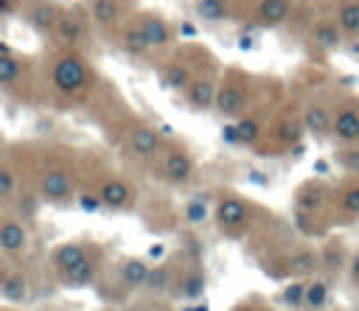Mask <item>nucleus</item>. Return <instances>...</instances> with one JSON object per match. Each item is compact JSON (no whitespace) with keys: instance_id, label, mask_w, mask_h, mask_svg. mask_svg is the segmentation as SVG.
Wrapping results in <instances>:
<instances>
[{"instance_id":"21","label":"nucleus","mask_w":359,"mask_h":311,"mask_svg":"<svg viewBox=\"0 0 359 311\" xmlns=\"http://www.w3.org/2000/svg\"><path fill=\"white\" fill-rule=\"evenodd\" d=\"M292 11L289 0H261L258 3V20L264 25H280Z\"/></svg>"},{"instance_id":"16","label":"nucleus","mask_w":359,"mask_h":311,"mask_svg":"<svg viewBox=\"0 0 359 311\" xmlns=\"http://www.w3.org/2000/svg\"><path fill=\"white\" fill-rule=\"evenodd\" d=\"M137 28L143 31V36H146V42H149L151 50H154V48H165V45L171 42V28H168V22H165L163 17L146 14V17H140Z\"/></svg>"},{"instance_id":"26","label":"nucleus","mask_w":359,"mask_h":311,"mask_svg":"<svg viewBox=\"0 0 359 311\" xmlns=\"http://www.w3.org/2000/svg\"><path fill=\"white\" fill-rule=\"evenodd\" d=\"M317 263H320V255L314 249H297L289 258V272L297 275V277H306V275H311L317 269Z\"/></svg>"},{"instance_id":"5","label":"nucleus","mask_w":359,"mask_h":311,"mask_svg":"<svg viewBox=\"0 0 359 311\" xmlns=\"http://www.w3.org/2000/svg\"><path fill=\"white\" fill-rule=\"evenodd\" d=\"M90 255H93V252H90V247H87V244H81V241H67V244L53 247L48 261H50V269L62 277V275L73 272L79 263H84Z\"/></svg>"},{"instance_id":"41","label":"nucleus","mask_w":359,"mask_h":311,"mask_svg":"<svg viewBox=\"0 0 359 311\" xmlns=\"http://www.w3.org/2000/svg\"><path fill=\"white\" fill-rule=\"evenodd\" d=\"M233 311H258V308H255V305H247V303H244V305H236Z\"/></svg>"},{"instance_id":"43","label":"nucleus","mask_w":359,"mask_h":311,"mask_svg":"<svg viewBox=\"0 0 359 311\" xmlns=\"http://www.w3.org/2000/svg\"><path fill=\"white\" fill-rule=\"evenodd\" d=\"M0 157H3V137H0Z\"/></svg>"},{"instance_id":"3","label":"nucleus","mask_w":359,"mask_h":311,"mask_svg":"<svg viewBox=\"0 0 359 311\" xmlns=\"http://www.w3.org/2000/svg\"><path fill=\"white\" fill-rule=\"evenodd\" d=\"M39 196L45 202L62 205L73 196V174L67 168H48L39 177Z\"/></svg>"},{"instance_id":"38","label":"nucleus","mask_w":359,"mask_h":311,"mask_svg":"<svg viewBox=\"0 0 359 311\" xmlns=\"http://www.w3.org/2000/svg\"><path fill=\"white\" fill-rule=\"evenodd\" d=\"M22 3H25V0H0V17H14V14H20Z\"/></svg>"},{"instance_id":"12","label":"nucleus","mask_w":359,"mask_h":311,"mask_svg":"<svg viewBox=\"0 0 359 311\" xmlns=\"http://www.w3.org/2000/svg\"><path fill=\"white\" fill-rule=\"evenodd\" d=\"M224 118H233L238 115L244 106H247V90L238 84V81H224L216 92V104H213Z\"/></svg>"},{"instance_id":"20","label":"nucleus","mask_w":359,"mask_h":311,"mask_svg":"<svg viewBox=\"0 0 359 311\" xmlns=\"http://www.w3.org/2000/svg\"><path fill=\"white\" fill-rule=\"evenodd\" d=\"M149 275H151V266L143 258H126L121 263V283L126 289H146Z\"/></svg>"},{"instance_id":"25","label":"nucleus","mask_w":359,"mask_h":311,"mask_svg":"<svg viewBox=\"0 0 359 311\" xmlns=\"http://www.w3.org/2000/svg\"><path fill=\"white\" fill-rule=\"evenodd\" d=\"M121 45H123V50H126L129 56H143V53L151 50L149 42H146V36H143V31L137 28V22L129 25V28H123V34H121Z\"/></svg>"},{"instance_id":"10","label":"nucleus","mask_w":359,"mask_h":311,"mask_svg":"<svg viewBox=\"0 0 359 311\" xmlns=\"http://www.w3.org/2000/svg\"><path fill=\"white\" fill-rule=\"evenodd\" d=\"M160 134L154 132V129H149V126H135L129 134H126V151L132 154V157H137V160H149V157H154L157 151H160Z\"/></svg>"},{"instance_id":"14","label":"nucleus","mask_w":359,"mask_h":311,"mask_svg":"<svg viewBox=\"0 0 359 311\" xmlns=\"http://www.w3.org/2000/svg\"><path fill=\"white\" fill-rule=\"evenodd\" d=\"M22 78H25V59L11 53V50H6V48H0V87L11 90Z\"/></svg>"},{"instance_id":"17","label":"nucleus","mask_w":359,"mask_h":311,"mask_svg":"<svg viewBox=\"0 0 359 311\" xmlns=\"http://www.w3.org/2000/svg\"><path fill=\"white\" fill-rule=\"evenodd\" d=\"M216 92H219V87L213 78H194L185 90V98L194 109H210L216 104Z\"/></svg>"},{"instance_id":"39","label":"nucleus","mask_w":359,"mask_h":311,"mask_svg":"<svg viewBox=\"0 0 359 311\" xmlns=\"http://www.w3.org/2000/svg\"><path fill=\"white\" fill-rule=\"evenodd\" d=\"M342 163H345V168L359 171V151H356V148H353V151H345V154H342Z\"/></svg>"},{"instance_id":"23","label":"nucleus","mask_w":359,"mask_h":311,"mask_svg":"<svg viewBox=\"0 0 359 311\" xmlns=\"http://www.w3.org/2000/svg\"><path fill=\"white\" fill-rule=\"evenodd\" d=\"M323 205H325V188H323L320 182L303 185V188L297 191V207H300L303 213H314V210H320Z\"/></svg>"},{"instance_id":"6","label":"nucleus","mask_w":359,"mask_h":311,"mask_svg":"<svg viewBox=\"0 0 359 311\" xmlns=\"http://www.w3.org/2000/svg\"><path fill=\"white\" fill-rule=\"evenodd\" d=\"M213 216H216V224L222 230H238L250 221V205L238 196H224V199H219Z\"/></svg>"},{"instance_id":"4","label":"nucleus","mask_w":359,"mask_h":311,"mask_svg":"<svg viewBox=\"0 0 359 311\" xmlns=\"http://www.w3.org/2000/svg\"><path fill=\"white\" fill-rule=\"evenodd\" d=\"M50 36H53L62 48L76 50V48L84 42V36H87V22H84V17H81L76 8H67V11H62V17H59V22H56V28H53Z\"/></svg>"},{"instance_id":"13","label":"nucleus","mask_w":359,"mask_h":311,"mask_svg":"<svg viewBox=\"0 0 359 311\" xmlns=\"http://www.w3.org/2000/svg\"><path fill=\"white\" fill-rule=\"evenodd\" d=\"M331 134L342 143H356L359 140V109L356 106H342L334 112Z\"/></svg>"},{"instance_id":"18","label":"nucleus","mask_w":359,"mask_h":311,"mask_svg":"<svg viewBox=\"0 0 359 311\" xmlns=\"http://www.w3.org/2000/svg\"><path fill=\"white\" fill-rule=\"evenodd\" d=\"M98 269H101V261H98V255H90V258H87L84 263H79L73 272L62 275V286H65V289H84V286L95 283V277H98Z\"/></svg>"},{"instance_id":"9","label":"nucleus","mask_w":359,"mask_h":311,"mask_svg":"<svg viewBox=\"0 0 359 311\" xmlns=\"http://www.w3.org/2000/svg\"><path fill=\"white\" fill-rule=\"evenodd\" d=\"M160 174H163V179L171 182V185H185V182L194 177V160H191V154L182 151V148L168 151V154L163 157V163H160Z\"/></svg>"},{"instance_id":"19","label":"nucleus","mask_w":359,"mask_h":311,"mask_svg":"<svg viewBox=\"0 0 359 311\" xmlns=\"http://www.w3.org/2000/svg\"><path fill=\"white\" fill-rule=\"evenodd\" d=\"M331 123H334V112H331L328 106H323V104H309V106H306V112H303V126H306V132L323 137V134L331 132Z\"/></svg>"},{"instance_id":"24","label":"nucleus","mask_w":359,"mask_h":311,"mask_svg":"<svg viewBox=\"0 0 359 311\" xmlns=\"http://www.w3.org/2000/svg\"><path fill=\"white\" fill-rule=\"evenodd\" d=\"M337 25H339V31H345L351 36H359V0H345L339 6Z\"/></svg>"},{"instance_id":"31","label":"nucleus","mask_w":359,"mask_h":311,"mask_svg":"<svg viewBox=\"0 0 359 311\" xmlns=\"http://www.w3.org/2000/svg\"><path fill=\"white\" fill-rule=\"evenodd\" d=\"M174 283V272H171V266L168 263H163V266H157V269H151V275H149V289L151 291H165L168 286Z\"/></svg>"},{"instance_id":"34","label":"nucleus","mask_w":359,"mask_h":311,"mask_svg":"<svg viewBox=\"0 0 359 311\" xmlns=\"http://www.w3.org/2000/svg\"><path fill=\"white\" fill-rule=\"evenodd\" d=\"M303 132H306V126H303V120H283L280 126H278V137L283 140V143H297L300 137H303Z\"/></svg>"},{"instance_id":"7","label":"nucleus","mask_w":359,"mask_h":311,"mask_svg":"<svg viewBox=\"0 0 359 311\" xmlns=\"http://www.w3.org/2000/svg\"><path fill=\"white\" fill-rule=\"evenodd\" d=\"M25 247H28V230L22 227V221L14 216H3L0 219V252L8 258H17L25 252Z\"/></svg>"},{"instance_id":"35","label":"nucleus","mask_w":359,"mask_h":311,"mask_svg":"<svg viewBox=\"0 0 359 311\" xmlns=\"http://www.w3.org/2000/svg\"><path fill=\"white\" fill-rule=\"evenodd\" d=\"M180 286H182V294H185V297H199L202 289H205V277H202L199 272H188Z\"/></svg>"},{"instance_id":"36","label":"nucleus","mask_w":359,"mask_h":311,"mask_svg":"<svg viewBox=\"0 0 359 311\" xmlns=\"http://www.w3.org/2000/svg\"><path fill=\"white\" fill-rule=\"evenodd\" d=\"M342 210L348 216H359V182L348 185L345 193H342Z\"/></svg>"},{"instance_id":"40","label":"nucleus","mask_w":359,"mask_h":311,"mask_svg":"<svg viewBox=\"0 0 359 311\" xmlns=\"http://www.w3.org/2000/svg\"><path fill=\"white\" fill-rule=\"evenodd\" d=\"M351 280L359 286V252L353 255V261H351Z\"/></svg>"},{"instance_id":"42","label":"nucleus","mask_w":359,"mask_h":311,"mask_svg":"<svg viewBox=\"0 0 359 311\" xmlns=\"http://www.w3.org/2000/svg\"><path fill=\"white\" fill-rule=\"evenodd\" d=\"M0 311H22V308H17V305H0Z\"/></svg>"},{"instance_id":"22","label":"nucleus","mask_w":359,"mask_h":311,"mask_svg":"<svg viewBox=\"0 0 359 311\" xmlns=\"http://www.w3.org/2000/svg\"><path fill=\"white\" fill-rule=\"evenodd\" d=\"M339 39H342V31L337 22H317L311 28V42L323 50H334L339 45Z\"/></svg>"},{"instance_id":"30","label":"nucleus","mask_w":359,"mask_h":311,"mask_svg":"<svg viewBox=\"0 0 359 311\" xmlns=\"http://www.w3.org/2000/svg\"><path fill=\"white\" fill-rule=\"evenodd\" d=\"M191 81H194V78H191V70H188L185 64H171V67L165 70V84L174 87V90H188Z\"/></svg>"},{"instance_id":"28","label":"nucleus","mask_w":359,"mask_h":311,"mask_svg":"<svg viewBox=\"0 0 359 311\" xmlns=\"http://www.w3.org/2000/svg\"><path fill=\"white\" fill-rule=\"evenodd\" d=\"M17 191H20V177H17L14 165H8V163L0 160V205L3 202H11L17 196Z\"/></svg>"},{"instance_id":"27","label":"nucleus","mask_w":359,"mask_h":311,"mask_svg":"<svg viewBox=\"0 0 359 311\" xmlns=\"http://www.w3.org/2000/svg\"><path fill=\"white\" fill-rule=\"evenodd\" d=\"M325 303H328V283L320 280V277L309 280V283H306V300H303V308H309V311H320V308H325Z\"/></svg>"},{"instance_id":"8","label":"nucleus","mask_w":359,"mask_h":311,"mask_svg":"<svg viewBox=\"0 0 359 311\" xmlns=\"http://www.w3.org/2000/svg\"><path fill=\"white\" fill-rule=\"evenodd\" d=\"M95 196H98V202H101L104 207H109V210H123V207L132 205L135 191H132V185H129L126 179L109 177V179H104V182L98 185Z\"/></svg>"},{"instance_id":"37","label":"nucleus","mask_w":359,"mask_h":311,"mask_svg":"<svg viewBox=\"0 0 359 311\" xmlns=\"http://www.w3.org/2000/svg\"><path fill=\"white\" fill-rule=\"evenodd\" d=\"M205 219H208V207H205L202 199H194V202L185 205V221H188V224H199V221H205Z\"/></svg>"},{"instance_id":"33","label":"nucleus","mask_w":359,"mask_h":311,"mask_svg":"<svg viewBox=\"0 0 359 311\" xmlns=\"http://www.w3.org/2000/svg\"><path fill=\"white\" fill-rule=\"evenodd\" d=\"M258 134H261V123H258L255 118H241V120L236 123V137H238L241 143H255Z\"/></svg>"},{"instance_id":"32","label":"nucleus","mask_w":359,"mask_h":311,"mask_svg":"<svg viewBox=\"0 0 359 311\" xmlns=\"http://www.w3.org/2000/svg\"><path fill=\"white\" fill-rule=\"evenodd\" d=\"M224 11H227L224 0H199V3H196V14H199L202 20H210V22L222 20Z\"/></svg>"},{"instance_id":"2","label":"nucleus","mask_w":359,"mask_h":311,"mask_svg":"<svg viewBox=\"0 0 359 311\" xmlns=\"http://www.w3.org/2000/svg\"><path fill=\"white\" fill-rule=\"evenodd\" d=\"M62 11H65V8L56 6L53 0H25L22 8H20L25 25L34 28L36 34H42V36H50V34H53V28H56Z\"/></svg>"},{"instance_id":"29","label":"nucleus","mask_w":359,"mask_h":311,"mask_svg":"<svg viewBox=\"0 0 359 311\" xmlns=\"http://www.w3.org/2000/svg\"><path fill=\"white\" fill-rule=\"evenodd\" d=\"M303 300H306V280H292L289 286H283L280 291V303L292 311L303 308Z\"/></svg>"},{"instance_id":"15","label":"nucleus","mask_w":359,"mask_h":311,"mask_svg":"<svg viewBox=\"0 0 359 311\" xmlns=\"http://www.w3.org/2000/svg\"><path fill=\"white\" fill-rule=\"evenodd\" d=\"M90 20L101 28H112L123 14V0H87Z\"/></svg>"},{"instance_id":"11","label":"nucleus","mask_w":359,"mask_h":311,"mask_svg":"<svg viewBox=\"0 0 359 311\" xmlns=\"http://www.w3.org/2000/svg\"><path fill=\"white\" fill-rule=\"evenodd\" d=\"M28 291H31V286H28L25 272H20L14 266L0 269V297L6 303H25L28 300Z\"/></svg>"},{"instance_id":"1","label":"nucleus","mask_w":359,"mask_h":311,"mask_svg":"<svg viewBox=\"0 0 359 311\" xmlns=\"http://www.w3.org/2000/svg\"><path fill=\"white\" fill-rule=\"evenodd\" d=\"M93 81V70L90 64L84 62V56L79 50H70V48H62L53 59H50V67H48V84L53 87V92L65 95V98H76L81 92H87Z\"/></svg>"}]
</instances>
